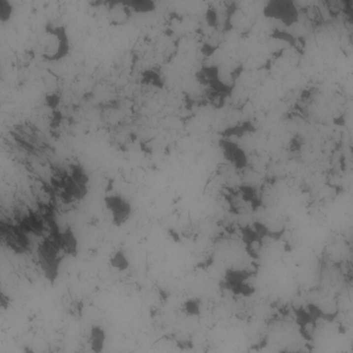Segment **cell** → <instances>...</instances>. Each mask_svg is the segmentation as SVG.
Instances as JSON below:
<instances>
[{
    "label": "cell",
    "instance_id": "cell-1",
    "mask_svg": "<svg viewBox=\"0 0 353 353\" xmlns=\"http://www.w3.org/2000/svg\"><path fill=\"white\" fill-rule=\"evenodd\" d=\"M41 56L48 63H58L70 51V43L66 28L64 25L48 23L44 26L41 42Z\"/></svg>",
    "mask_w": 353,
    "mask_h": 353
},
{
    "label": "cell",
    "instance_id": "cell-2",
    "mask_svg": "<svg viewBox=\"0 0 353 353\" xmlns=\"http://www.w3.org/2000/svg\"><path fill=\"white\" fill-rule=\"evenodd\" d=\"M60 248L57 243L46 240L38 248V261L44 277L51 284H54L59 276Z\"/></svg>",
    "mask_w": 353,
    "mask_h": 353
},
{
    "label": "cell",
    "instance_id": "cell-3",
    "mask_svg": "<svg viewBox=\"0 0 353 353\" xmlns=\"http://www.w3.org/2000/svg\"><path fill=\"white\" fill-rule=\"evenodd\" d=\"M105 206L111 215L113 224L116 226L125 224L132 214V206L129 202L120 195L106 196Z\"/></svg>",
    "mask_w": 353,
    "mask_h": 353
},
{
    "label": "cell",
    "instance_id": "cell-4",
    "mask_svg": "<svg viewBox=\"0 0 353 353\" xmlns=\"http://www.w3.org/2000/svg\"><path fill=\"white\" fill-rule=\"evenodd\" d=\"M57 245L60 250H63L66 255L70 257H76L78 255V239L74 231L70 228H66L59 234Z\"/></svg>",
    "mask_w": 353,
    "mask_h": 353
},
{
    "label": "cell",
    "instance_id": "cell-5",
    "mask_svg": "<svg viewBox=\"0 0 353 353\" xmlns=\"http://www.w3.org/2000/svg\"><path fill=\"white\" fill-rule=\"evenodd\" d=\"M107 335L105 329L99 325H94L89 330V347L95 353L103 352L106 345Z\"/></svg>",
    "mask_w": 353,
    "mask_h": 353
},
{
    "label": "cell",
    "instance_id": "cell-6",
    "mask_svg": "<svg viewBox=\"0 0 353 353\" xmlns=\"http://www.w3.org/2000/svg\"><path fill=\"white\" fill-rule=\"evenodd\" d=\"M110 264L118 271H124L128 267V260L123 251H117L110 257Z\"/></svg>",
    "mask_w": 353,
    "mask_h": 353
},
{
    "label": "cell",
    "instance_id": "cell-7",
    "mask_svg": "<svg viewBox=\"0 0 353 353\" xmlns=\"http://www.w3.org/2000/svg\"><path fill=\"white\" fill-rule=\"evenodd\" d=\"M12 14V5L8 0H0V21H6Z\"/></svg>",
    "mask_w": 353,
    "mask_h": 353
}]
</instances>
